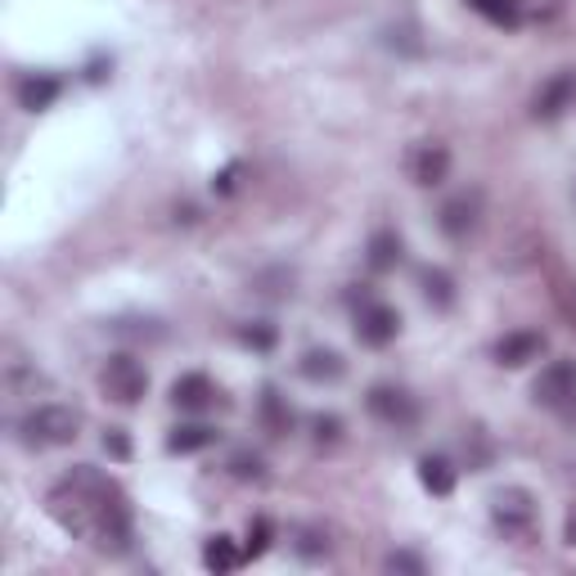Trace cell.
Returning <instances> with one entry per match:
<instances>
[{"label": "cell", "instance_id": "6da1fadb", "mask_svg": "<svg viewBox=\"0 0 576 576\" xmlns=\"http://www.w3.org/2000/svg\"><path fill=\"white\" fill-rule=\"evenodd\" d=\"M50 518L68 536L95 545L99 554H127L131 550V504L118 482H108L95 469H73L64 482H54L45 495Z\"/></svg>", "mask_w": 576, "mask_h": 576}, {"label": "cell", "instance_id": "7a4b0ae2", "mask_svg": "<svg viewBox=\"0 0 576 576\" xmlns=\"http://www.w3.org/2000/svg\"><path fill=\"white\" fill-rule=\"evenodd\" d=\"M82 433V415L73 406H36L23 415L19 424V437L23 446L32 450H60V446H73Z\"/></svg>", "mask_w": 576, "mask_h": 576}, {"label": "cell", "instance_id": "3957f363", "mask_svg": "<svg viewBox=\"0 0 576 576\" xmlns=\"http://www.w3.org/2000/svg\"><path fill=\"white\" fill-rule=\"evenodd\" d=\"M532 396L558 419H576V361H550L532 383Z\"/></svg>", "mask_w": 576, "mask_h": 576}, {"label": "cell", "instance_id": "277c9868", "mask_svg": "<svg viewBox=\"0 0 576 576\" xmlns=\"http://www.w3.org/2000/svg\"><path fill=\"white\" fill-rule=\"evenodd\" d=\"M491 518H495V527H500L509 541H527V536L536 532V500H532V491L504 487V491L491 500Z\"/></svg>", "mask_w": 576, "mask_h": 576}, {"label": "cell", "instance_id": "5b68a950", "mask_svg": "<svg viewBox=\"0 0 576 576\" xmlns=\"http://www.w3.org/2000/svg\"><path fill=\"white\" fill-rule=\"evenodd\" d=\"M99 387L118 401V406H136V401L149 392V374L136 356H108V365L99 370Z\"/></svg>", "mask_w": 576, "mask_h": 576}, {"label": "cell", "instance_id": "8992f818", "mask_svg": "<svg viewBox=\"0 0 576 576\" xmlns=\"http://www.w3.org/2000/svg\"><path fill=\"white\" fill-rule=\"evenodd\" d=\"M365 406H370V415H374L378 424H387V428H415V419H419L415 396H410L406 387H392V383L370 387Z\"/></svg>", "mask_w": 576, "mask_h": 576}, {"label": "cell", "instance_id": "52a82bcc", "mask_svg": "<svg viewBox=\"0 0 576 576\" xmlns=\"http://www.w3.org/2000/svg\"><path fill=\"white\" fill-rule=\"evenodd\" d=\"M478 216H482V194H478V190H465V194H455V199L441 203L437 225H441L446 239H469L473 225H478Z\"/></svg>", "mask_w": 576, "mask_h": 576}, {"label": "cell", "instance_id": "ba28073f", "mask_svg": "<svg viewBox=\"0 0 576 576\" xmlns=\"http://www.w3.org/2000/svg\"><path fill=\"white\" fill-rule=\"evenodd\" d=\"M396 333H401V316L387 302H365L356 311V338L365 342V348H387Z\"/></svg>", "mask_w": 576, "mask_h": 576}, {"label": "cell", "instance_id": "9c48e42d", "mask_svg": "<svg viewBox=\"0 0 576 576\" xmlns=\"http://www.w3.org/2000/svg\"><path fill=\"white\" fill-rule=\"evenodd\" d=\"M446 177H450V149L437 145V140L415 145V153H410V181L424 185V190H433V185H441Z\"/></svg>", "mask_w": 576, "mask_h": 576}, {"label": "cell", "instance_id": "30bf717a", "mask_svg": "<svg viewBox=\"0 0 576 576\" xmlns=\"http://www.w3.org/2000/svg\"><path fill=\"white\" fill-rule=\"evenodd\" d=\"M541 352H545V333H536V329H513L495 342V361L509 370H523V365L541 361Z\"/></svg>", "mask_w": 576, "mask_h": 576}, {"label": "cell", "instance_id": "8fae6325", "mask_svg": "<svg viewBox=\"0 0 576 576\" xmlns=\"http://www.w3.org/2000/svg\"><path fill=\"white\" fill-rule=\"evenodd\" d=\"M171 401L181 410H207V406H216V383L207 374H181L171 383Z\"/></svg>", "mask_w": 576, "mask_h": 576}, {"label": "cell", "instance_id": "7c38bea8", "mask_svg": "<svg viewBox=\"0 0 576 576\" xmlns=\"http://www.w3.org/2000/svg\"><path fill=\"white\" fill-rule=\"evenodd\" d=\"M60 95H64V82L50 77V73H28V77L19 82V104H23L28 113H45Z\"/></svg>", "mask_w": 576, "mask_h": 576}, {"label": "cell", "instance_id": "4fadbf2b", "mask_svg": "<svg viewBox=\"0 0 576 576\" xmlns=\"http://www.w3.org/2000/svg\"><path fill=\"white\" fill-rule=\"evenodd\" d=\"M572 99H576V77H572V73H558L554 82H545V90L536 95L532 113H536L541 122H554V118H558V113H563Z\"/></svg>", "mask_w": 576, "mask_h": 576}, {"label": "cell", "instance_id": "5bb4252c", "mask_svg": "<svg viewBox=\"0 0 576 576\" xmlns=\"http://www.w3.org/2000/svg\"><path fill=\"white\" fill-rule=\"evenodd\" d=\"M302 378H311V383H338L342 374H348V365H342V356L338 352H329V348H311L307 356H302Z\"/></svg>", "mask_w": 576, "mask_h": 576}, {"label": "cell", "instance_id": "9a60e30c", "mask_svg": "<svg viewBox=\"0 0 576 576\" xmlns=\"http://www.w3.org/2000/svg\"><path fill=\"white\" fill-rule=\"evenodd\" d=\"M473 10L495 28H523L527 0H473Z\"/></svg>", "mask_w": 576, "mask_h": 576}, {"label": "cell", "instance_id": "2e32d148", "mask_svg": "<svg viewBox=\"0 0 576 576\" xmlns=\"http://www.w3.org/2000/svg\"><path fill=\"white\" fill-rule=\"evenodd\" d=\"M244 558H248V554H244L235 541H230V536H216V541L203 545V567H207V572H221V576L235 572Z\"/></svg>", "mask_w": 576, "mask_h": 576}, {"label": "cell", "instance_id": "e0dca14e", "mask_svg": "<svg viewBox=\"0 0 576 576\" xmlns=\"http://www.w3.org/2000/svg\"><path fill=\"white\" fill-rule=\"evenodd\" d=\"M212 441H216V428H207V424H185V428H171L167 450H171V455H194V450H207Z\"/></svg>", "mask_w": 576, "mask_h": 576}, {"label": "cell", "instance_id": "ac0fdd59", "mask_svg": "<svg viewBox=\"0 0 576 576\" xmlns=\"http://www.w3.org/2000/svg\"><path fill=\"white\" fill-rule=\"evenodd\" d=\"M419 482H424L433 495H450V491H455V469H450V459L424 455V459H419Z\"/></svg>", "mask_w": 576, "mask_h": 576}, {"label": "cell", "instance_id": "d6986e66", "mask_svg": "<svg viewBox=\"0 0 576 576\" xmlns=\"http://www.w3.org/2000/svg\"><path fill=\"white\" fill-rule=\"evenodd\" d=\"M419 284H424V298H428L437 311L455 307V279H450L441 266H428V270L419 275Z\"/></svg>", "mask_w": 576, "mask_h": 576}, {"label": "cell", "instance_id": "ffe728a7", "mask_svg": "<svg viewBox=\"0 0 576 576\" xmlns=\"http://www.w3.org/2000/svg\"><path fill=\"white\" fill-rule=\"evenodd\" d=\"M262 419H266V428H270L275 437H284L288 428H294V410L284 406V396H279L275 387L262 392Z\"/></svg>", "mask_w": 576, "mask_h": 576}, {"label": "cell", "instance_id": "44dd1931", "mask_svg": "<svg viewBox=\"0 0 576 576\" xmlns=\"http://www.w3.org/2000/svg\"><path fill=\"white\" fill-rule=\"evenodd\" d=\"M401 262V239L392 235V230H378V235L370 239V270H392Z\"/></svg>", "mask_w": 576, "mask_h": 576}, {"label": "cell", "instance_id": "7402d4cb", "mask_svg": "<svg viewBox=\"0 0 576 576\" xmlns=\"http://www.w3.org/2000/svg\"><path fill=\"white\" fill-rule=\"evenodd\" d=\"M230 473H235L239 482H266V459L253 455V450H239L235 459H230Z\"/></svg>", "mask_w": 576, "mask_h": 576}, {"label": "cell", "instance_id": "603a6c76", "mask_svg": "<svg viewBox=\"0 0 576 576\" xmlns=\"http://www.w3.org/2000/svg\"><path fill=\"white\" fill-rule=\"evenodd\" d=\"M270 536H275L270 518H253V523H248V545H244V554H248V558H262V554L270 550Z\"/></svg>", "mask_w": 576, "mask_h": 576}, {"label": "cell", "instance_id": "cb8c5ba5", "mask_svg": "<svg viewBox=\"0 0 576 576\" xmlns=\"http://www.w3.org/2000/svg\"><path fill=\"white\" fill-rule=\"evenodd\" d=\"M239 342H244V348H257V352H270V348H275V329H266V324H244V329H239Z\"/></svg>", "mask_w": 576, "mask_h": 576}, {"label": "cell", "instance_id": "d4e9b609", "mask_svg": "<svg viewBox=\"0 0 576 576\" xmlns=\"http://www.w3.org/2000/svg\"><path fill=\"white\" fill-rule=\"evenodd\" d=\"M387 572H415V576H424V558H415V554H387Z\"/></svg>", "mask_w": 576, "mask_h": 576}, {"label": "cell", "instance_id": "484cf974", "mask_svg": "<svg viewBox=\"0 0 576 576\" xmlns=\"http://www.w3.org/2000/svg\"><path fill=\"white\" fill-rule=\"evenodd\" d=\"M298 550H302L307 558H320V554H329V541H324L320 532H302V541H298Z\"/></svg>", "mask_w": 576, "mask_h": 576}, {"label": "cell", "instance_id": "4316f807", "mask_svg": "<svg viewBox=\"0 0 576 576\" xmlns=\"http://www.w3.org/2000/svg\"><path fill=\"white\" fill-rule=\"evenodd\" d=\"M338 433H342V424H338L333 415H320V419H316V437H320V441H338Z\"/></svg>", "mask_w": 576, "mask_h": 576}, {"label": "cell", "instance_id": "83f0119b", "mask_svg": "<svg viewBox=\"0 0 576 576\" xmlns=\"http://www.w3.org/2000/svg\"><path fill=\"white\" fill-rule=\"evenodd\" d=\"M104 450H113L118 459H127V437H122V428H108V437H104Z\"/></svg>", "mask_w": 576, "mask_h": 576}, {"label": "cell", "instance_id": "f1b7e54d", "mask_svg": "<svg viewBox=\"0 0 576 576\" xmlns=\"http://www.w3.org/2000/svg\"><path fill=\"white\" fill-rule=\"evenodd\" d=\"M235 181H239V167H225L221 177H216V190H221V194H230V190H235Z\"/></svg>", "mask_w": 576, "mask_h": 576}, {"label": "cell", "instance_id": "f546056e", "mask_svg": "<svg viewBox=\"0 0 576 576\" xmlns=\"http://www.w3.org/2000/svg\"><path fill=\"white\" fill-rule=\"evenodd\" d=\"M563 541H567V545L576 550V509L567 513V527H563Z\"/></svg>", "mask_w": 576, "mask_h": 576}]
</instances>
